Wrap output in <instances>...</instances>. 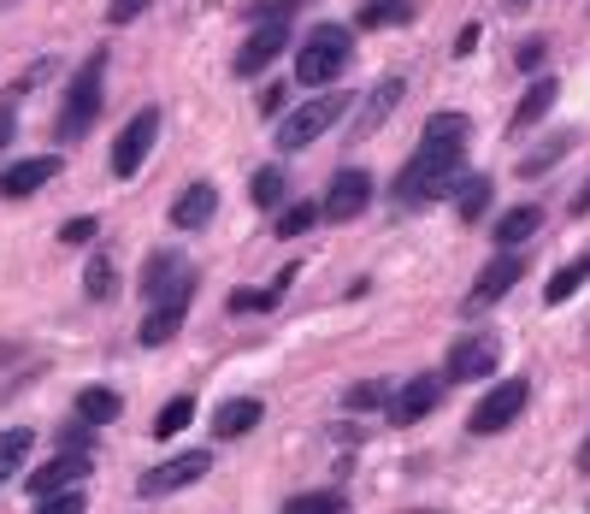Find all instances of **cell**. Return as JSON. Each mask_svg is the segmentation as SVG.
<instances>
[{
  "instance_id": "cell-9",
  "label": "cell",
  "mask_w": 590,
  "mask_h": 514,
  "mask_svg": "<svg viewBox=\"0 0 590 514\" xmlns=\"http://www.w3.org/2000/svg\"><path fill=\"white\" fill-rule=\"evenodd\" d=\"M367 201H372V178L360 166H343L337 178H331V190H325V201H319V219H360L367 213Z\"/></svg>"
},
{
  "instance_id": "cell-11",
  "label": "cell",
  "mask_w": 590,
  "mask_h": 514,
  "mask_svg": "<svg viewBox=\"0 0 590 514\" xmlns=\"http://www.w3.org/2000/svg\"><path fill=\"white\" fill-rule=\"evenodd\" d=\"M95 473V461H89V450H60L48 468H36L30 473V491H36V503L42 496H60V491H77L83 479Z\"/></svg>"
},
{
  "instance_id": "cell-37",
  "label": "cell",
  "mask_w": 590,
  "mask_h": 514,
  "mask_svg": "<svg viewBox=\"0 0 590 514\" xmlns=\"http://www.w3.org/2000/svg\"><path fill=\"white\" fill-rule=\"evenodd\" d=\"M148 7H154V0H113V7H107V19H113V24H130V19H143Z\"/></svg>"
},
{
  "instance_id": "cell-13",
  "label": "cell",
  "mask_w": 590,
  "mask_h": 514,
  "mask_svg": "<svg viewBox=\"0 0 590 514\" xmlns=\"http://www.w3.org/2000/svg\"><path fill=\"white\" fill-rule=\"evenodd\" d=\"M491 367H496V343L491 337H461L455 349H449V361H443V385H473Z\"/></svg>"
},
{
  "instance_id": "cell-16",
  "label": "cell",
  "mask_w": 590,
  "mask_h": 514,
  "mask_svg": "<svg viewBox=\"0 0 590 514\" xmlns=\"http://www.w3.org/2000/svg\"><path fill=\"white\" fill-rule=\"evenodd\" d=\"M60 171V160H19V166H7L0 171V201H24V196H36L48 178Z\"/></svg>"
},
{
  "instance_id": "cell-21",
  "label": "cell",
  "mask_w": 590,
  "mask_h": 514,
  "mask_svg": "<svg viewBox=\"0 0 590 514\" xmlns=\"http://www.w3.org/2000/svg\"><path fill=\"white\" fill-rule=\"evenodd\" d=\"M537 225H544V208H514V213L496 225V243H502V254L519 249L526 237H537Z\"/></svg>"
},
{
  "instance_id": "cell-36",
  "label": "cell",
  "mask_w": 590,
  "mask_h": 514,
  "mask_svg": "<svg viewBox=\"0 0 590 514\" xmlns=\"http://www.w3.org/2000/svg\"><path fill=\"white\" fill-rule=\"evenodd\" d=\"M544 54H549V42H544V36H531V42H519L514 65H519V72H537V60H544Z\"/></svg>"
},
{
  "instance_id": "cell-30",
  "label": "cell",
  "mask_w": 590,
  "mask_h": 514,
  "mask_svg": "<svg viewBox=\"0 0 590 514\" xmlns=\"http://www.w3.org/2000/svg\"><path fill=\"white\" fill-rule=\"evenodd\" d=\"M343 408H349V415H372V408H390V385H384V379L355 385L349 397H343Z\"/></svg>"
},
{
  "instance_id": "cell-1",
  "label": "cell",
  "mask_w": 590,
  "mask_h": 514,
  "mask_svg": "<svg viewBox=\"0 0 590 514\" xmlns=\"http://www.w3.org/2000/svg\"><path fill=\"white\" fill-rule=\"evenodd\" d=\"M461 160H466V113H431L420 130V148H413V160L396 178V201L402 208H425L443 190H455Z\"/></svg>"
},
{
  "instance_id": "cell-2",
  "label": "cell",
  "mask_w": 590,
  "mask_h": 514,
  "mask_svg": "<svg viewBox=\"0 0 590 514\" xmlns=\"http://www.w3.org/2000/svg\"><path fill=\"white\" fill-rule=\"evenodd\" d=\"M189 296H196V266H183L178 254H148L143 266V325H136V343L143 349H160L183 332Z\"/></svg>"
},
{
  "instance_id": "cell-20",
  "label": "cell",
  "mask_w": 590,
  "mask_h": 514,
  "mask_svg": "<svg viewBox=\"0 0 590 514\" xmlns=\"http://www.w3.org/2000/svg\"><path fill=\"white\" fill-rule=\"evenodd\" d=\"M555 95H561V90H555V77H537L531 90H526V101L514 107V136L531 130V125H544V113L555 107Z\"/></svg>"
},
{
  "instance_id": "cell-42",
  "label": "cell",
  "mask_w": 590,
  "mask_h": 514,
  "mask_svg": "<svg viewBox=\"0 0 590 514\" xmlns=\"http://www.w3.org/2000/svg\"><path fill=\"white\" fill-rule=\"evenodd\" d=\"M572 213H590V183H584V196H579V201H572Z\"/></svg>"
},
{
  "instance_id": "cell-28",
  "label": "cell",
  "mask_w": 590,
  "mask_h": 514,
  "mask_svg": "<svg viewBox=\"0 0 590 514\" xmlns=\"http://www.w3.org/2000/svg\"><path fill=\"white\" fill-rule=\"evenodd\" d=\"M189 420H196V397H171L160 408V420H154V438H178Z\"/></svg>"
},
{
  "instance_id": "cell-31",
  "label": "cell",
  "mask_w": 590,
  "mask_h": 514,
  "mask_svg": "<svg viewBox=\"0 0 590 514\" xmlns=\"http://www.w3.org/2000/svg\"><path fill=\"white\" fill-rule=\"evenodd\" d=\"M314 225H319V208H314V201H295L289 213H277V237H307Z\"/></svg>"
},
{
  "instance_id": "cell-26",
  "label": "cell",
  "mask_w": 590,
  "mask_h": 514,
  "mask_svg": "<svg viewBox=\"0 0 590 514\" xmlns=\"http://www.w3.org/2000/svg\"><path fill=\"white\" fill-rule=\"evenodd\" d=\"M396 101H402V77H384V83H378V90L367 95V118H360V136H367L372 125H384Z\"/></svg>"
},
{
  "instance_id": "cell-41",
  "label": "cell",
  "mask_w": 590,
  "mask_h": 514,
  "mask_svg": "<svg viewBox=\"0 0 590 514\" xmlns=\"http://www.w3.org/2000/svg\"><path fill=\"white\" fill-rule=\"evenodd\" d=\"M260 107H266V113H277V107H284V83H272V90L260 95Z\"/></svg>"
},
{
  "instance_id": "cell-39",
  "label": "cell",
  "mask_w": 590,
  "mask_h": 514,
  "mask_svg": "<svg viewBox=\"0 0 590 514\" xmlns=\"http://www.w3.org/2000/svg\"><path fill=\"white\" fill-rule=\"evenodd\" d=\"M12 130H19V113H12V101H7V107H0V148L12 143Z\"/></svg>"
},
{
  "instance_id": "cell-43",
  "label": "cell",
  "mask_w": 590,
  "mask_h": 514,
  "mask_svg": "<svg viewBox=\"0 0 590 514\" xmlns=\"http://www.w3.org/2000/svg\"><path fill=\"white\" fill-rule=\"evenodd\" d=\"M579 468H590V438H584V450H579Z\"/></svg>"
},
{
  "instance_id": "cell-6",
  "label": "cell",
  "mask_w": 590,
  "mask_h": 514,
  "mask_svg": "<svg viewBox=\"0 0 590 514\" xmlns=\"http://www.w3.org/2000/svg\"><path fill=\"white\" fill-rule=\"evenodd\" d=\"M526 397H531L526 379H502L491 397L473 402V415H466V432H473V438H491V432H502V426H514L519 415H526Z\"/></svg>"
},
{
  "instance_id": "cell-33",
  "label": "cell",
  "mask_w": 590,
  "mask_h": 514,
  "mask_svg": "<svg viewBox=\"0 0 590 514\" xmlns=\"http://www.w3.org/2000/svg\"><path fill=\"white\" fill-rule=\"evenodd\" d=\"M254 201H260V208H277V201H284V166L254 171Z\"/></svg>"
},
{
  "instance_id": "cell-4",
  "label": "cell",
  "mask_w": 590,
  "mask_h": 514,
  "mask_svg": "<svg viewBox=\"0 0 590 514\" xmlns=\"http://www.w3.org/2000/svg\"><path fill=\"white\" fill-rule=\"evenodd\" d=\"M355 60V36L337 24H319L314 36L302 42V54H295V83H307V90H325V83H337L349 72Z\"/></svg>"
},
{
  "instance_id": "cell-35",
  "label": "cell",
  "mask_w": 590,
  "mask_h": 514,
  "mask_svg": "<svg viewBox=\"0 0 590 514\" xmlns=\"http://www.w3.org/2000/svg\"><path fill=\"white\" fill-rule=\"evenodd\" d=\"M83 503H89L83 491H60V496H42L36 514H83Z\"/></svg>"
},
{
  "instance_id": "cell-32",
  "label": "cell",
  "mask_w": 590,
  "mask_h": 514,
  "mask_svg": "<svg viewBox=\"0 0 590 514\" xmlns=\"http://www.w3.org/2000/svg\"><path fill=\"white\" fill-rule=\"evenodd\" d=\"M302 12V0H254L249 7V24H289Z\"/></svg>"
},
{
  "instance_id": "cell-8",
  "label": "cell",
  "mask_w": 590,
  "mask_h": 514,
  "mask_svg": "<svg viewBox=\"0 0 590 514\" xmlns=\"http://www.w3.org/2000/svg\"><path fill=\"white\" fill-rule=\"evenodd\" d=\"M526 279V254H496V261H484V272L473 279V290H466V314H484V307H496L508 290Z\"/></svg>"
},
{
  "instance_id": "cell-15",
  "label": "cell",
  "mask_w": 590,
  "mask_h": 514,
  "mask_svg": "<svg viewBox=\"0 0 590 514\" xmlns=\"http://www.w3.org/2000/svg\"><path fill=\"white\" fill-rule=\"evenodd\" d=\"M213 208H219L213 183H189V190H178V201H171V225H178V231H201L207 219H213Z\"/></svg>"
},
{
  "instance_id": "cell-44",
  "label": "cell",
  "mask_w": 590,
  "mask_h": 514,
  "mask_svg": "<svg viewBox=\"0 0 590 514\" xmlns=\"http://www.w3.org/2000/svg\"><path fill=\"white\" fill-rule=\"evenodd\" d=\"M413 514H438V508H413Z\"/></svg>"
},
{
  "instance_id": "cell-29",
  "label": "cell",
  "mask_w": 590,
  "mask_h": 514,
  "mask_svg": "<svg viewBox=\"0 0 590 514\" xmlns=\"http://www.w3.org/2000/svg\"><path fill=\"white\" fill-rule=\"evenodd\" d=\"M30 443H36V438H30V432H24V426H12V432H0V479H7V473H19V468H24Z\"/></svg>"
},
{
  "instance_id": "cell-5",
  "label": "cell",
  "mask_w": 590,
  "mask_h": 514,
  "mask_svg": "<svg viewBox=\"0 0 590 514\" xmlns=\"http://www.w3.org/2000/svg\"><path fill=\"white\" fill-rule=\"evenodd\" d=\"M343 113H349V95H343V90H331V95L307 101V107L284 113V125H277V154H302L307 143H314V136L331 130Z\"/></svg>"
},
{
  "instance_id": "cell-23",
  "label": "cell",
  "mask_w": 590,
  "mask_h": 514,
  "mask_svg": "<svg viewBox=\"0 0 590 514\" xmlns=\"http://www.w3.org/2000/svg\"><path fill=\"white\" fill-rule=\"evenodd\" d=\"M584 279H590V254H579V261H567L561 272H555V279L544 284V302H549V307H561V302H567Z\"/></svg>"
},
{
  "instance_id": "cell-25",
  "label": "cell",
  "mask_w": 590,
  "mask_h": 514,
  "mask_svg": "<svg viewBox=\"0 0 590 514\" xmlns=\"http://www.w3.org/2000/svg\"><path fill=\"white\" fill-rule=\"evenodd\" d=\"M284 514H349V496L343 491H302L284 503Z\"/></svg>"
},
{
  "instance_id": "cell-22",
  "label": "cell",
  "mask_w": 590,
  "mask_h": 514,
  "mask_svg": "<svg viewBox=\"0 0 590 514\" xmlns=\"http://www.w3.org/2000/svg\"><path fill=\"white\" fill-rule=\"evenodd\" d=\"M83 290H89V302H113V296H118V266H113V254H89V266H83Z\"/></svg>"
},
{
  "instance_id": "cell-19",
  "label": "cell",
  "mask_w": 590,
  "mask_h": 514,
  "mask_svg": "<svg viewBox=\"0 0 590 514\" xmlns=\"http://www.w3.org/2000/svg\"><path fill=\"white\" fill-rule=\"evenodd\" d=\"M118 415H125V397L107 385H89V390H77V420L83 426H113Z\"/></svg>"
},
{
  "instance_id": "cell-3",
  "label": "cell",
  "mask_w": 590,
  "mask_h": 514,
  "mask_svg": "<svg viewBox=\"0 0 590 514\" xmlns=\"http://www.w3.org/2000/svg\"><path fill=\"white\" fill-rule=\"evenodd\" d=\"M101 95H107V54H89L77 65V77H72V90H65L60 101V143H83L95 125V113H101Z\"/></svg>"
},
{
  "instance_id": "cell-40",
  "label": "cell",
  "mask_w": 590,
  "mask_h": 514,
  "mask_svg": "<svg viewBox=\"0 0 590 514\" xmlns=\"http://www.w3.org/2000/svg\"><path fill=\"white\" fill-rule=\"evenodd\" d=\"M473 48H478V24H466L461 36H455V54H473Z\"/></svg>"
},
{
  "instance_id": "cell-7",
  "label": "cell",
  "mask_w": 590,
  "mask_h": 514,
  "mask_svg": "<svg viewBox=\"0 0 590 514\" xmlns=\"http://www.w3.org/2000/svg\"><path fill=\"white\" fill-rule=\"evenodd\" d=\"M154 143H160V107H143L113 143V178H136L143 160L154 154Z\"/></svg>"
},
{
  "instance_id": "cell-10",
  "label": "cell",
  "mask_w": 590,
  "mask_h": 514,
  "mask_svg": "<svg viewBox=\"0 0 590 514\" xmlns=\"http://www.w3.org/2000/svg\"><path fill=\"white\" fill-rule=\"evenodd\" d=\"M207 468H213V455H207V450L171 455V461H160V468H148L136 491H143V496H171V491H183V485H196V479H207Z\"/></svg>"
},
{
  "instance_id": "cell-27",
  "label": "cell",
  "mask_w": 590,
  "mask_h": 514,
  "mask_svg": "<svg viewBox=\"0 0 590 514\" xmlns=\"http://www.w3.org/2000/svg\"><path fill=\"white\" fill-rule=\"evenodd\" d=\"M455 201H461V219H466V225H478V219H484V208H491V178H466L461 183V190H455Z\"/></svg>"
},
{
  "instance_id": "cell-24",
  "label": "cell",
  "mask_w": 590,
  "mask_h": 514,
  "mask_svg": "<svg viewBox=\"0 0 590 514\" xmlns=\"http://www.w3.org/2000/svg\"><path fill=\"white\" fill-rule=\"evenodd\" d=\"M567 148H572V130H555L549 143H537V148L526 154V160H519V171H526V178H544V171H549L555 160H561Z\"/></svg>"
},
{
  "instance_id": "cell-17",
  "label": "cell",
  "mask_w": 590,
  "mask_h": 514,
  "mask_svg": "<svg viewBox=\"0 0 590 514\" xmlns=\"http://www.w3.org/2000/svg\"><path fill=\"white\" fill-rule=\"evenodd\" d=\"M413 19H420V7H413V0H367V7L355 12L360 30H402Z\"/></svg>"
},
{
  "instance_id": "cell-38",
  "label": "cell",
  "mask_w": 590,
  "mask_h": 514,
  "mask_svg": "<svg viewBox=\"0 0 590 514\" xmlns=\"http://www.w3.org/2000/svg\"><path fill=\"white\" fill-rule=\"evenodd\" d=\"M89 237H95V219H89V213H83V219H65V225H60V243H89Z\"/></svg>"
},
{
  "instance_id": "cell-34",
  "label": "cell",
  "mask_w": 590,
  "mask_h": 514,
  "mask_svg": "<svg viewBox=\"0 0 590 514\" xmlns=\"http://www.w3.org/2000/svg\"><path fill=\"white\" fill-rule=\"evenodd\" d=\"M272 302V290H231V314H266Z\"/></svg>"
},
{
  "instance_id": "cell-14",
  "label": "cell",
  "mask_w": 590,
  "mask_h": 514,
  "mask_svg": "<svg viewBox=\"0 0 590 514\" xmlns=\"http://www.w3.org/2000/svg\"><path fill=\"white\" fill-rule=\"evenodd\" d=\"M284 42H289V24H254V36L236 48V65H231V72H236V77H260L277 54H284Z\"/></svg>"
},
{
  "instance_id": "cell-12",
  "label": "cell",
  "mask_w": 590,
  "mask_h": 514,
  "mask_svg": "<svg viewBox=\"0 0 590 514\" xmlns=\"http://www.w3.org/2000/svg\"><path fill=\"white\" fill-rule=\"evenodd\" d=\"M438 402H443V373H420V379H408L390 397V420L396 426H413V420H425Z\"/></svg>"
},
{
  "instance_id": "cell-18",
  "label": "cell",
  "mask_w": 590,
  "mask_h": 514,
  "mask_svg": "<svg viewBox=\"0 0 590 514\" xmlns=\"http://www.w3.org/2000/svg\"><path fill=\"white\" fill-rule=\"evenodd\" d=\"M260 415H266V408H260L254 397H236V402H224L219 415H213V438H219V443H231V438H242V432H254V426H260Z\"/></svg>"
}]
</instances>
